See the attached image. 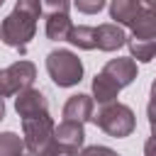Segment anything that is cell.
I'll list each match as a JSON object with an SVG mask.
<instances>
[{"mask_svg": "<svg viewBox=\"0 0 156 156\" xmlns=\"http://www.w3.org/2000/svg\"><path fill=\"white\" fill-rule=\"evenodd\" d=\"M41 2L39 0H17L15 10L2 20V27H0V39L12 46V49H20L24 51L27 44L34 39L37 34V20L41 15Z\"/></svg>", "mask_w": 156, "mask_h": 156, "instance_id": "cell-1", "label": "cell"}, {"mask_svg": "<svg viewBox=\"0 0 156 156\" xmlns=\"http://www.w3.org/2000/svg\"><path fill=\"white\" fill-rule=\"evenodd\" d=\"M93 122L107 134V136H115V139H124L134 132L136 127V119H134V112L132 107L122 105V102H110V105H102L98 110V115H93Z\"/></svg>", "mask_w": 156, "mask_h": 156, "instance_id": "cell-2", "label": "cell"}, {"mask_svg": "<svg viewBox=\"0 0 156 156\" xmlns=\"http://www.w3.org/2000/svg\"><path fill=\"white\" fill-rule=\"evenodd\" d=\"M46 71L51 76V80L58 85V88H71V85H78L80 78H83V63L80 58L68 51V49H56L46 56Z\"/></svg>", "mask_w": 156, "mask_h": 156, "instance_id": "cell-3", "label": "cell"}, {"mask_svg": "<svg viewBox=\"0 0 156 156\" xmlns=\"http://www.w3.org/2000/svg\"><path fill=\"white\" fill-rule=\"evenodd\" d=\"M54 132H56V124L49 115L22 119V134H24L22 139H24V146L29 149V154H34V156H41L46 151V146L54 141Z\"/></svg>", "mask_w": 156, "mask_h": 156, "instance_id": "cell-4", "label": "cell"}, {"mask_svg": "<svg viewBox=\"0 0 156 156\" xmlns=\"http://www.w3.org/2000/svg\"><path fill=\"white\" fill-rule=\"evenodd\" d=\"M34 78H37V68L32 61H15L12 66L0 71V98H10L32 88Z\"/></svg>", "mask_w": 156, "mask_h": 156, "instance_id": "cell-5", "label": "cell"}, {"mask_svg": "<svg viewBox=\"0 0 156 156\" xmlns=\"http://www.w3.org/2000/svg\"><path fill=\"white\" fill-rule=\"evenodd\" d=\"M15 110L22 119H29V117H39V115H49V100L41 90L37 88H27L22 93H17L15 98Z\"/></svg>", "mask_w": 156, "mask_h": 156, "instance_id": "cell-6", "label": "cell"}, {"mask_svg": "<svg viewBox=\"0 0 156 156\" xmlns=\"http://www.w3.org/2000/svg\"><path fill=\"white\" fill-rule=\"evenodd\" d=\"M132 37L156 39V0H141V7L132 22Z\"/></svg>", "mask_w": 156, "mask_h": 156, "instance_id": "cell-7", "label": "cell"}, {"mask_svg": "<svg viewBox=\"0 0 156 156\" xmlns=\"http://www.w3.org/2000/svg\"><path fill=\"white\" fill-rule=\"evenodd\" d=\"M102 73H107L119 88H127V85H132L134 83V78H136V63H134V58H110L107 63H105V68H102Z\"/></svg>", "mask_w": 156, "mask_h": 156, "instance_id": "cell-8", "label": "cell"}, {"mask_svg": "<svg viewBox=\"0 0 156 156\" xmlns=\"http://www.w3.org/2000/svg\"><path fill=\"white\" fill-rule=\"evenodd\" d=\"M63 119L80 122V124L88 122V119H93V98L90 95H83V93L71 95L66 100V105H63Z\"/></svg>", "mask_w": 156, "mask_h": 156, "instance_id": "cell-9", "label": "cell"}, {"mask_svg": "<svg viewBox=\"0 0 156 156\" xmlns=\"http://www.w3.org/2000/svg\"><path fill=\"white\" fill-rule=\"evenodd\" d=\"M127 44V37H124V29L119 24H100L98 27V49L100 51H117L119 46Z\"/></svg>", "mask_w": 156, "mask_h": 156, "instance_id": "cell-10", "label": "cell"}, {"mask_svg": "<svg viewBox=\"0 0 156 156\" xmlns=\"http://www.w3.org/2000/svg\"><path fill=\"white\" fill-rule=\"evenodd\" d=\"M54 139H56L58 144H63V146L80 149V146H83V141H85V129H83V124H80V122H68V119H63V122L56 127Z\"/></svg>", "mask_w": 156, "mask_h": 156, "instance_id": "cell-11", "label": "cell"}, {"mask_svg": "<svg viewBox=\"0 0 156 156\" xmlns=\"http://www.w3.org/2000/svg\"><path fill=\"white\" fill-rule=\"evenodd\" d=\"M119 85L107 76V73H95V78H93V100H98L100 105H110V102H115L117 100V95H119Z\"/></svg>", "mask_w": 156, "mask_h": 156, "instance_id": "cell-12", "label": "cell"}, {"mask_svg": "<svg viewBox=\"0 0 156 156\" xmlns=\"http://www.w3.org/2000/svg\"><path fill=\"white\" fill-rule=\"evenodd\" d=\"M139 7H141V0H112L110 2V17L119 27H132Z\"/></svg>", "mask_w": 156, "mask_h": 156, "instance_id": "cell-13", "label": "cell"}, {"mask_svg": "<svg viewBox=\"0 0 156 156\" xmlns=\"http://www.w3.org/2000/svg\"><path fill=\"white\" fill-rule=\"evenodd\" d=\"M73 32V22L68 15L56 12V15H46V37L51 41H68Z\"/></svg>", "mask_w": 156, "mask_h": 156, "instance_id": "cell-14", "label": "cell"}, {"mask_svg": "<svg viewBox=\"0 0 156 156\" xmlns=\"http://www.w3.org/2000/svg\"><path fill=\"white\" fill-rule=\"evenodd\" d=\"M127 46H129L132 58H136L141 63H149L156 56V39H136V37H129L127 39Z\"/></svg>", "mask_w": 156, "mask_h": 156, "instance_id": "cell-15", "label": "cell"}, {"mask_svg": "<svg viewBox=\"0 0 156 156\" xmlns=\"http://www.w3.org/2000/svg\"><path fill=\"white\" fill-rule=\"evenodd\" d=\"M68 41H71L73 46H78V49L93 51V49H98V27H85V24L73 27Z\"/></svg>", "mask_w": 156, "mask_h": 156, "instance_id": "cell-16", "label": "cell"}, {"mask_svg": "<svg viewBox=\"0 0 156 156\" xmlns=\"http://www.w3.org/2000/svg\"><path fill=\"white\" fill-rule=\"evenodd\" d=\"M24 154V139L15 132L0 134V156H20Z\"/></svg>", "mask_w": 156, "mask_h": 156, "instance_id": "cell-17", "label": "cell"}, {"mask_svg": "<svg viewBox=\"0 0 156 156\" xmlns=\"http://www.w3.org/2000/svg\"><path fill=\"white\" fill-rule=\"evenodd\" d=\"M73 7L83 15H95L105 7V0H73Z\"/></svg>", "mask_w": 156, "mask_h": 156, "instance_id": "cell-18", "label": "cell"}, {"mask_svg": "<svg viewBox=\"0 0 156 156\" xmlns=\"http://www.w3.org/2000/svg\"><path fill=\"white\" fill-rule=\"evenodd\" d=\"M41 156H78V149H71V146H63V144H58L56 139L46 146V151L41 154Z\"/></svg>", "mask_w": 156, "mask_h": 156, "instance_id": "cell-19", "label": "cell"}, {"mask_svg": "<svg viewBox=\"0 0 156 156\" xmlns=\"http://www.w3.org/2000/svg\"><path fill=\"white\" fill-rule=\"evenodd\" d=\"M41 7L46 10V15H56V12H63L68 15V7H71V0H44Z\"/></svg>", "mask_w": 156, "mask_h": 156, "instance_id": "cell-20", "label": "cell"}, {"mask_svg": "<svg viewBox=\"0 0 156 156\" xmlns=\"http://www.w3.org/2000/svg\"><path fill=\"white\" fill-rule=\"evenodd\" d=\"M80 156H119V154L112 151L110 146H98V144H95V146H85Z\"/></svg>", "mask_w": 156, "mask_h": 156, "instance_id": "cell-21", "label": "cell"}, {"mask_svg": "<svg viewBox=\"0 0 156 156\" xmlns=\"http://www.w3.org/2000/svg\"><path fill=\"white\" fill-rule=\"evenodd\" d=\"M146 117H149L151 134L156 136V100H149V105H146Z\"/></svg>", "mask_w": 156, "mask_h": 156, "instance_id": "cell-22", "label": "cell"}, {"mask_svg": "<svg viewBox=\"0 0 156 156\" xmlns=\"http://www.w3.org/2000/svg\"><path fill=\"white\" fill-rule=\"evenodd\" d=\"M144 156H156V136L151 134L149 139H146V144H144Z\"/></svg>", "mask_w": 156, "mask_h": 156, "instance_id": "cell-23", "label": "cell"}, {"mask_svg": "<svg viewBox=\"0 0 156 156\" xmlns=\"http://www.w3.org/2000/svg\"><path fill=\"white\" fill-rule=\"evenodd\" d=\"M151 100H156V78H154V83H151Z\"/></svg>", "mask_w": 156, "mask_h": 156, "instance_id": "cell-24", "label": "cell"}, {"mask_svg": "<svg viewBox=\"0 0 156 156\" xmlns=\"http://www.w3.org/2000/svg\"><path fill=\"white\" fill-rule=\"evenodd\" d=\"M5 117V102H2V98H0V119Z\"/></svg>", "mask_w": 156, "mask_h": 156, "instance_id": "cell-25", "label": "cell"}, {"mask_svg": "<svg viewBox=\"0 0 156 156\" xmlns=\"http://www.w3.org/2000/svg\"><path fill=\"white\" fill-rule=\"evenodd\" d=\"M20 156H34V154H20Z\"/></svg>", "mask_w": 156, "mask_h": 156, "instance_id": "cell-26", "label": "cell"}, {"mask_svg": "<svg viewBox=\"0 0 156 156\" xmlns=\"http://www.w3.org/2000/svg\"><path fill=\"white\" fill-rule=\"evenodd\" d=\"M2 2H5V0H0V5H2Z\"/></svg>", "mask_w": 156, "mask_h": 156, "instance_id": "cell-27", "label": "cell"}]
</instances>
